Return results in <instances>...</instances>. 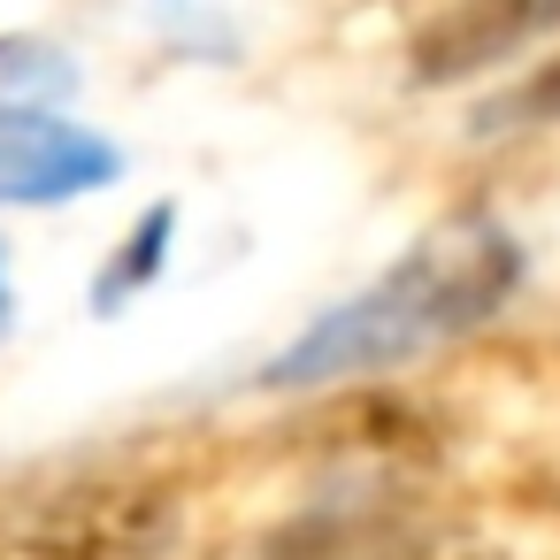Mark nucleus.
<instances>
[{
  "instance_id": "423d86ee",
  "label": "nucleus",
  "mask_w": 560,
  "mask_h": 560,
  "mask_svg": "<svg viewBox=\"0 0 560 560\" xmlns=\"http://www.w3.org/2000/svg\"><path fill=\"white\" fill-rule=\"evenodd\" d=\"M131 238H139V246H131V261H124L116 277H101V307H108V292H124V284H147V277H154V254H162V238H170V208H154Z\"/></svg>"
},
{
  "instance_id": "7ed1b4c3",
  "label": "nucleus",
  "mask_w": 560,
  "mask_h": 560,
  "mask_svg": "<svg viewBox=\"0 0 560 560\" xmlns=\"http://www.w3.org/2000/svg\"><path fill=\"white\" fill-rule=\"evenodd\" d=\"M124 170L108 139L47 108H0V208H55L85 200Z\"/></svg>"
},
{
  "instance_id": "f03ea898",
  "label": "nucleus",
  "mask_w": 560,
  "mask_h": 560,
  "mask_svg": "<svg viewBox=\"0 0 560 560\" xmlns=\"http://www.w3.org/2000/svg\"><path fill=\"white\" fill-rule=\"evenodd\" d=\"M177 545V483L78 476L0 506V560H162Z\"/></svg>"
},
{
  "instance_id": "f257e3e1",
  "label": "nucleus",
  "mask_w": 560,
  "mask_h": 560,
  "mask_svg": "<svg viewBox=\"0 0 560 560\" xmlns=\"http://www.w3.org/2000/svg\"><path fill=\"white\" fill-rule=\"evenodd\" d=\"M514 277H522L514 238L491 215H453L430 238H415V254H399L369 292L338 300L307 338H292L284 361L261 369V384L315 392V384H338V376L422 361L430 346H453L460 330H476L483 315H499V300L514 292Z\"/></svg>"
},
{
  "instance_id": "20e7f679",
  "label": "nucleus",
  "mask_w": 560,
  "mask_h": 560,
  "mask_svg": "<svg viewBox=\"0 0 560 560\" xmlns=\"http://www.w3.org/2000/svg\"><path fill=\"white\" fill-rule=\"evenodd\" d=\"M545 24H560V0H453L445 16H430L407 47V70L422 85H453L476 78L506 55H522Z\"/></svg>"
},
{
  "instance_id": "6e6552de",
  "label": "nucleus",
  "mask_w": 560,
  "mask_h": 560,
  "mask_svg": "<svg viewBox=\"0 0 560 560\" xmlns=\"http://www.w3.org/2000/svg\"><path fill=\"white\" fill-rule=\"evenodd\" d=\"M0 315H9V277H0Z\"/></svg>"
},
{
  "instance_id": "39448f33",
  "label": "nucleus",
  "mask_w": 560,
  "mask_h": 560,
  "mask_svg": "<svg viewBox=\"0 0 560 560\" xmlns=\"http://www.w3.org/2000/svg\"><path fill=\"white\" fill-rule=\"evenodd\" d=\"M522 124H560V55L483 108V131H522Z\"/></svg>"
},
{
  "instance_id": "0eeeda50",
  "label": "nucleus",
  "mask_w": 560,
  "mask_h": 560,
  "mask_svg": "<svg viewBox=\"0 0 560 560\" xmlns=\"http://www.w3.org/2000/svg\"><path fill=\"white\" fill-rule=\"evenodd\" d=\"M415 560H506L499 545H430V552H415Z\"/></svg>"
}]
</instances>
